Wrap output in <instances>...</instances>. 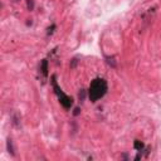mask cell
Masks as SVG:
<instances>
[{
  "label": "cell",
  "mask_w": 161,
  "mask_h": 161,
  "mask_svg": "<svg viewBox=\"0 0 161 161\" xmlns=\"http://www.w3.org/2000/svg\"><path fill=\"white\" fill-rule=\"evenodd\" d=\"M107 90H108V86H107V82L103 78H96L91 82L90 84V90H88V98L92 102L98 101L100 98H102L103 96L107 93Z\"/></svg>",
  "instance_id": "obj_1"
},
{
  "label": "cell",
  "mask_w": 161,
  "mask_h": 161,
  "mask_svg": "<svg viewBox=\"0 0 161 161\" xmlns=\"http://www.w3.org/2000/svg\"><path fill=\"white\" fill-rule=\"evenodd\" d=\"M52 86H53V90H54L56 94L58 96V100L60 102V104L64 107L66 110H69L71 107L73 106V100L69 97V96H67L66 93H63L62 90L59 88V86L57 84V77L56 76H52Z\"/></svg>",
  "instance_id": "obj_2"
},
{
  "label": "cell",
  "mask_w": 161,
  "mask_h": 161,
  "mask_svg": "<svg viewBox=\"0 0 161 161\" xmlns=\"http://www.w3.org/2000/svg\"><path fill=\"white\" fill-rule=\"evenodd\" d=\"M39 69H40V73L43 74V77L46 78V77L48 76V60H47V59H43V60L40 62Z\"/></svg>",
  "instance_id": "obj_3"
},
{
  "label": "cell",
  "mask_w": 161,
  "mask_h": 161,
  "mask_svg": "<svg viewBox=\"0 0 161 161\" xmlns=\"http://www.w3.org/2000/svg\"><path fill=\"white\" fill-rule=\"evenodd\" d=\"M6 148H8L10 155L15 156V148H14V145H13V140H10V138H8V141H6Z\"/></svg>",
  "instance_id": "obj_4"
},
{
  "label": "cell",
  "mask_w": 161,
  "mask_h": 161,
  "mask_svg": "<svg viewBox=\"0 0 161 161\" xmlns=\"http://www.w3.org/2000/svg\"><path fill=\"white\" fill-rule=\"evenodd\" d=\"M144 147H145V145L141 142V141H138V140H136L135 141V148L137 150V151H142V150H144Z\"/></svg>",
  "instance_id": "obj_5"
},
{
  "label": "cell",
  "mask_w": 161,
  "mask_h": 161,
  "mask_svg": "<svg viewBox=\"0 0 161 161\" xmlns=\"http://www.w3.org/2000/svg\"><path fill=\"white\" fill-rule=\"evenodd\" d=\"M34 6H35V4H34V0H27V8H28V10H34Z\"/></svg>",
  "instance_id": "obj_6"
},
{
  "label": "cell",
  "mask_w": 161,
  "mask_h": 161,
  "mask_svg": "<svg viewBox=\"0 0 161 161\" xmlns=\"http://www.w3.org/2000/svg\"><path fill=\"white\" fill-rule=\"evenodd\" d=\"M106 59H107V63H108V64H110L111 67H113V68L116 67V62L113 60V58H110V57H107Z\"/></svg>",
  "instance_id": "obj_7"
},
{
  "label": "cell",
  "mask_w": 161,
  "mask_h": 161,
  "mask_svg": "<svg viewBox=\"0 0 161 161\" xmlns=\"http://www.w3.org/2000/svg\"><path fill=\"white\" fill-rule=\"evenodd\" d=\"M84 98H86V91L84 90H81V92H79V100L83 101Z\"/></svg>",
  "instance_id": "obj_8"
},
{
  "label": "cell",
  "mask_w": 161,
  "mask_h": 161,
  "mask_svg": "<svg viewBox=\"0 0 161 161\" xmlns=\"http://www.w3.org/2000/svg\"><path fill=\"white\" fill-rule=\"evenodd\" d=\"M13 123H14L15 126H19V119H18V116H16V115L13 116Z\"/></svg>",
  "instance_id": "obj_9"
},
{
  "label": "cell",
  "mask_w": 161,
  "mask_h": 161,
  "mask_svg": "<svg viewBox=\"0 0 161 161\" xmlns=\"http://www.w3.org/2000/svg\"><path fill=\"white\" fill-rule=\"evenodd\" d=\"M54 29H56V25H54V24H53L50 28H48V35L53 34V31H54Z\"/></svg>",
  "instance_id": "obj_10"
},
{
  "label": "cell",
  "mask_w": 161,
  "mask_h": 161,
  "mask_svg": "<svg viewBox=\"0 0 161 161\" xmlns=\"http://www.w3.org/2000/svg\"><path fill=\"white\" fill-rule=\"evenodd\" d=\"M77 59L76 58H74V59H72V64H71V68H74V67H76V64H77Z\"/></svg>",
  "instance_id": "obj_11"
},
{
  "label": "cell",
  "mask_w": 161,
  "mask_h": 161,
  "mask_svg": "<svg viewBox=\"0 0 161 161\" xmlns=\"http://www.w3.org/2000/svg\"><path fill=\"white\" fill-rule=\"evenodd\" d=\"M79 112H81V108H76V110H74V116H78Z\"/></svg>",
  "instance_id": "obj_12"
}]
</instances>
